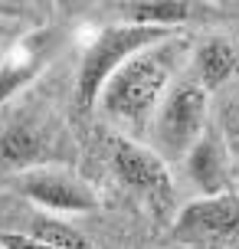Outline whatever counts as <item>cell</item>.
Here are the masks:
<instances>
[{
  "label": "cell",
  "instance_id": "obj_1",
  "mask_svg": "<svg viewBox=\"0 0 239 249\" xmlns=\"http://www.w3.org/2000/svg\"><path fill=\"white\" fill-rule=\"evenodd\" d=\"M190 53H193V39L187 33H177L135 53L125 66L115 69V75L105 82L99 95V108L118 128V135L138 141L148 135L157 105L167 95V89L174 86L177 69L190 59Z\"/></svg>",
  "mask_w": 239,
  "mask_h": 249
},
{
  "label": "cell",
  "instance_id": "obj_2",
  "mask_svg": "<svg viewBox=\"0 0 239 249\" xmlns=\"http://www.w3.org/2000/svg\"><path fill=\"white\" fill-rule=\"evenodd\" d=\"M10 108V105H7ZM76 148L63 128V118L43 102L13 105L0 124V167L23 174L43 164H72Z\"/></svg>",
  "mask_w": 239,
  "mask_h": 249
},
{
  "label": "cell",
  "instance_id": "obj_3",
  "mask_svg": "<svg viewBox=\"0 0 239 249\" xmlns=\"http://www.w3.org/2000/svg\"><path fill=\"white\" fill-rule=\"evenodd\" d=\"M177 33H184V30H164V26L128 23V20L105 26L82 53V62H79V72H76V105L79 108L99 105L102 89L115 75L118 66H125L135 53L148 50L161 39H171Z\"/></svg>",
  "mask_w": 239,
  "mask_h": 249
},
{
  "label": "cell",
  "instance_id": "obj_4",
  "mask_svg": "<svg viewBox=\"0 0 239 249\" xmlns=\"http://www.w3.org/2000/svg\"><path fill=\"white\" fill-rule=\"evenodd\" d=\"M206 124H210V92L187 75L167 89V95L154 112L151 128H148L151 148L167 164H177L200 141Z\"/></svg>",
  "mask_w": 239,
  "mask_h": 249
},
{
  "label": "cell",
  "instance_id": "obj_5",
  "mask_svg": "<svg viewBox=\"0 0 239 249\" xmlns=\"http://www.w3.org/2000/svg\"><path fill=\"white\" fill-rule=\"evenodd\" d=\"M112 171L121 184L138 194L157 216L171 210L174 203V180H171V164L161 154L138 138L112 135Z\"/></svg>",
  "mask_w": 239,
  "mask_h": 249
},
{
  "label": "cell",
  "instance_id": "obj_6",
  "mask_svg": "<svg viewBox=\"0 0 239 249\" xmlns=\"http://www.w3.org/2000/svg\"><path fill=\"white\" fill-rule=\"evenodd\" d=\"M17 190L50 213H88L99 207V194L72 171V164L30 167L17 174Z\"/></svg>",
  "mask_w": 239,
  "mask_h": 249
},
{
  "label": "cell",
  "instance_id": "obj_7",
  "mask_svg": "<svg viewBox=\"0 0 239 249\" xmlns=\"http://www.w3.org/2000/svg\"><path fill=\"white\" fill-rule=\"evenodd\" d=\"M174 239L190 246H216L239 239V194H213L184 203L174 220Z\"/></svg>",
  "mask_w": 239,
  "mask_h": 249
},
{
  "label": "cell",
  "instance_id": "obj_8",
  "mask_svg": "<svg viewBox=\"0 0 239 249\" xmlns=\"http://www.w3.org/2000/svg\"><path fill=\"white\" fill-rule=\"evenodd\" d=\"M52 50H56L52 30H36V33L17 36L7 46V53L0 56V108H7L46 69V62L52 59Z\"/></svg>",
  "mask_w": 239,
  "mask_h": 249
},
{
  "label": "cell",
  "instance_id": "obj_9",
  "mask_svg": "<svg viewBox=\"0 0 239 249\" xmlns=\"http://www.w3.org/2000/svg\"><path fill=\"white\" fill-rule=\"evenodd\" d=\"M184 171H187L190 184L200 190V197H213V194H226L236 184V161L226 148V138L220 131V124H206L200 141L187 151L184 158Z\"/></svg>",
  "mask_w": 239,
  "mask_h": 249
},
{
  "label": "cell",
  "instance_id": "obj_10",
  "mask_svg": "<svg viewBox=\"0 0 239 249\" xmlns=\"http://www.w3.org/2000/svg\"><path fill=\"white\" fill-rule=\"evenodd\" d=\"M190 79L200 82L210 95L239 82V43L223 33L197 39L190 53Z\"/></svg>",
  "mask_w": 239,
  "mask_h": 249
},
{
  "label": "cell",
  "instance_id": "obj_11",
  "mask_svg": "<svg viewBox=\"0 0 239 249\" xmlns=\"http://www.w3.org/2000/svg\"><path fill=\"white\" fill-rule=\"evenodd\" d=\"M220 17V7L210 0H131L125 3L128 23L164 26V30H187L190 23H210Z\"/></svg>",
  "mask_w": 239,
  "mask_h": 249
},
{
  "label": "cell",
  "instance_id": "obj_12",
  "mask_svg": "<svg viewBox=\"0 0 239 249\" xmlns=\"http://www.w3.org/2000/svg\"><path fill=\"white\" fill-rule=\"evenodd\" d=\"M20 233H30V236L43 239V243H52L59 249H95V243L82 230L66 223L63 216H43V213H36V216H30L26 230H20Z\"/></svg>",
  "mask_w": 239,
  "mask_h": 249
},
{
  "label": "cell",
  "instance_id": "obj_13",
  "mask_svg": "<svg viewBox=\"0 0 239 249\" xmlns=\"http://www.w3.org/2000/svg\"><path fill=\"white\" fill-rule=\"evenodd\" d=\"M216 124H220V131L226 138V148H229V154H233V161H239V89H233L226 95Z\"/></svg>",
  "mask_w": 239,
  "mask_h": 249
},
{
  "label": "cell",
  "instance_id": "obj_14",
  "mask_svg": "<svg viewBox=\"0 0 239 249\" xmlns=\"http://www.w3.org/2000/svg\"><path fill=\"white\" fill-rule=\"evenodd\" d=\"M13 30H10V23H0V46H3V43H13Z\"/></svg>",
  "mask_w": 239,
  "mask_h": 249
},
{
  "label": "cell",
  "instance_id": "obj_15",
  "mask_svg": "<svg viewBox=\"0 0 239 249\" xmlns=\"http://www.w3.org/2000/svg\"><path fill=\"white\" fill-rule=\"evenodd\" d=\"M17 10V0H0V13H10Z\"/></svg>",
  "mask_w": 239,
  "mask_h": 249
},
{
  "label": "cell",
  "instance_id": "obj_16",
  "mask_svg": "<svg viewBox=\"0 0 239 249\" xmlns=\"http://www.w3.org/2000/svg\"><path fill=\"white\" fill-rule=\"evenodd\" d=\"M236 184H239V161H236Z\"/></svg>",
  "mask_w": 239,
  "mask_h": 249
}]
</instances>
